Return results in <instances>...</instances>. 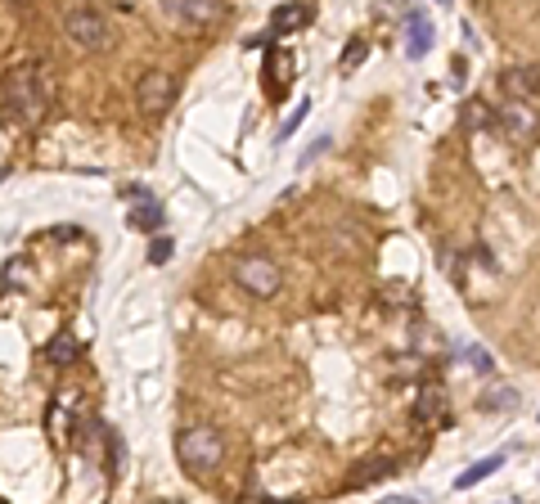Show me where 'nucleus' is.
<instances>
[{"label":"nucleus","instance_id":"obj_1","mask_svg":"<svg viewBox=\"0 0 540 504\" xmlns=\"http://www.w3.org/2000/svg\"><path fill=\"white\" fill-rule=\"evenodd\" d=\"M5 104L19 113V122H41V113L50 104V86H45L41 63L10 68V77H5Z\"/></svg>","mask_w":540,"mask_h":504},{"label":"nucleus","instance_id":"obj_2","mask_svg":"<svg viewBox=\"0 0 540 504\" xmlns=\"http://www.w3.org/2000/svg\"><path fill=\"white\" fill-rule=\"evenodd\" d=\"M176 455H180V464L198 477H212L217 468H221V460H226V437L217 428H208V423H198V428H185L180 437H176Z\"/></svg>","mask_w":540,"mask_h":504},{"label":"nucleus","instance_id":"obj_3","mask_svg":"<svg viewBox=\"0 0 540 504\" xmlns=\"http://www.w3.org/2000/svg\"><path fill=\"white\" fill-rule=\"evenodd\" d=\"M63 32H68V41H73L77 50H91V54H99V50L113 45L108 19H104L95 5H86V0H77V5L63 10Z\"/></svg>","mask_w":540,"mask_h":504},{"label":"nucleus","instance_id":"obj_4","mask_svg":"<svg viewBox=\"0 0 540 504\" xmlns=\"http://www.w3.org/2000/svg\"><path fill=\"white\" fill-rule=\"evenodd\" d=\"M234 284L243 288L248 298H280V288H284V270L270 261V257H257V252H248V257H239L234 261Z\"/></svg>","mask_w":540,"mask_h":504},{"label":"nucleus","instance_id":"obj_5","mask_svg":"<svg viewBox=\"0 0 540 504\" xmlns=\"http://www.w3.org/2000/svg\"><path fill=\"white\" fill-rule=\"evenodd\" d=\"M176 91H180L176 72H167V68H149L145 77L135 82V104H140L145 117H163V113L176 104Z\"/></svg>","mask_w":540,"mask_h":504},{"label":"nucleus","instance_id":"obj_6","mask_svg":"<svg viewBox=\"0 0 540 504\" xmlns=\"http://www.w3.org/2000/svg\"><path fill=\"white\" fill-rule=\"evenodd\" d=\"M496 126H500L504 140H513V144L540 140V113L531 108V100H509V104L496 113Z\"/></svg>","mask_w":540,"mask_h":504},{"label":"nucleus","instance_id":"obj_7","mask_svg":"<svg viewBox=\"0 0 540 504\" xmlns=\"http://www.w3.org/2000/svg\"><path fill=\"white\" fill-rule=\"evenodd\" d=\"M163 10L176 23H185V28H212L226 5H221V0H163Z\"/></svg>","mask_w":540,"mask_h":504},{"label":"nucleus","instance_id":"obj_8","mask_svg":"<svg viewBox=\"0 0 540 504\" xmlns=\"http://www.w3.org/2000/svg\"><path fill=\"white\" fill-rule=\"evenodd\" d=\"M500 91H504L509 100H540V63L504 68V72H500Z\"/></svg>","mask_w":540,"mask_h":504},{"label":"nucleus","instance_id":"obj_9","mask_svg":"<svg viewBox=\"0 0 540 504\" xmlns=\"http://www.w3.org/2000/svg\"><path fill=\"white\" fill-rule=\"evenodd\" d=\"M306 23H311V5H306V0H293V5H280L275 14H270V32H275V36H293Z\"/></svg>","mask_w":540,"mask_h":504},{"label":"nucleus","instance_id":"obj_10","mask_svg":"<svg viewBox=\"0 0 540 504\" xmlns=\"http://www.w3.org/2000/svg\"><path fill=\"white\" fill-rule=\"evenodd\" d=\"M415 419L419 423H441L446 419V392L437 383H428L419 396H415Z\"/></svg>","mask_w":540,"mask_h":504},{"label":"nucleus","instance_id":"obj_11","mask_svg":"<svg viewBox=\"0 0 540 504\" xmlns=\"http://www.w3.org/2000/svg\"><path fill=\"white\" fill-rule=\"evenodd\" d=\"M405 28H410V41H405V54H410V59H424V54L433 50V23H428V14H424V10H415V14H410V23H405Z\"/></svg>","mask_w":540,"mask_h":504},{"label":"nucleus","instance_id":"obj_12","mask_svg":"<svg viewBox=\"0 0 540 504\" xmlns=\"http://www.w3.org/2000/svg\"><path fill=\"white\" fill-rule=\"evenodd\" d=\"M131 194L140 198V207L131 212V226H135V230H158V226H163V207H158L145 189H131Z\"/></svg>","mask_w":540,"mask_h":504},{"label":"nucleus","instance_id":"obj_13","mask_svg":"<svg viewBox=\"0 0 540 504\" xmlns=\"http://www.w3.org/2000/svg\"><path fill=\"white\" fill-rule=\"evenodd\" d=\"M500 464H504V455L496 451V455H487V460H478V464H472V468H464V473L455 477V486H459V491H468V486H478L482 477H491V473H500Z\"/></svg>","mask_w":540,"mask_h":504},{"label":"nucleus","instance_id":"obj_14","mask_svg":"<svg viewBox=\"0 0 540 504\" xmlns=\"http://www.w3.org/2000/svg\"><path fill=\"white\" fill-rule=\"evenodd\" d=\"M77 351H82V342H77L73 333H68V329H63V333H54V338H50V347H45V356L54 360V365H73Z\"/></svg>","mask_w":540,"mask_h":504},{"label":"nucleus","instance_id":"obj_15","mask_svg":"<svg viewBox=\"0 0 540 504\" xmlns=\"http://www.w3.org/2000/svg\"><path fill=\"white\" fill-rule=\"evenodd\" d=\"M392 468H396L392 460H369V464H365L361 473H352V486H369V482H383V477H387Z\"/></svg>","mask_w":540,"mask_h":504},{"label":"nucleus","instance_id":"obj_16","mask_svg":"<svg viewBox=\"0 0 540 504\" xmlns=\"http://www.w3.org/2000/svg\"><path fill=\"white\" fill-rule=\"evenodd\" d=\"M365 54H369V45L356 36V41H347V50H343V72H356L361 63H365Z\"/></svg>","mask_w":540,"mask_h":504},{"label":"nucleus","instance_id":"obj_17","mask_svg":"<svg viewBox=\"0 0 540 504\" xmlns=\"http://www.w3.org/2000/svg\"><path fill=\"white\" fill-rule=\"evenodd\" d=\"M468 126H496V113L482 104H468Z\"/></svg>","mask_w":540,"mask_h":504},{"label":"nucleus","instance_id":"obj_18","mask_svg":"<svg viewBox=\"0 0 540 504\" xmlns=\"http://www.w3.org/2000/svg\"><path fill=\"white\" fill-rule=\"evenodd\" d=\"M306 113H311V100H306V104H302V108H298V113H293V117H289V122L280 126V140H289V135H293V131H298V126L306 122Z\"/></svg>","mask_w":540,"mask_h":504},{"label":"nucleus","instance_id":"obj_19","mask_svg":"<svg viewBox=\"0 0 540 504\" xmlns=\"http://www.w3.org/2000/svg\"><path fill=\"white\" fill-rule=\"evenodd\" d=\"M171 248H176L171 239H154V248H149V261H154V266H163V261H171Z\"/></svg>","mask_w":540,"mask_h":504},{"label":"nucleus","instance_id":"obj_20","mask_svg":"<svg viewBox=\"0 0 540 504\" xmlns=\"http://www.w3.org/2000/svg\"><path fill=\"white\" fill-rule=\"evenodd\" d=\"M329 140H333V135H320V140H315V144H311V149H306V154H302V158H298V167H306V163H315V158H320V154H324V149H329Z\"/></svg>","mask_w":540,"mask_h":504},{"label":"nucleus","instance_id":"obj_21","mask_svg":"<svg viewBox=\"0 0 540 504\" xmlns=\"http://www.w3.org/2000/svg\"><path fill=\"white\" fill-rule=\"evenodd\" d=\"M468 360H472V370H491L496 365L491 351H482V347H468Z\"/></svg>","mask_w":540,"mask_h":504},{"label":"nucleus","instance_id":"obj_22","mask_svg":"<svg viewBox=\"0 0 540 504\" xmlns=\"http://www.w3.org/2000/svg\"><path fill=\"white\" fill-rule=\"evenodd\" d=\"M441 5H450V0H441Z\"/></svg>","mask_w":540,"mask_h":504}]
</instances>
